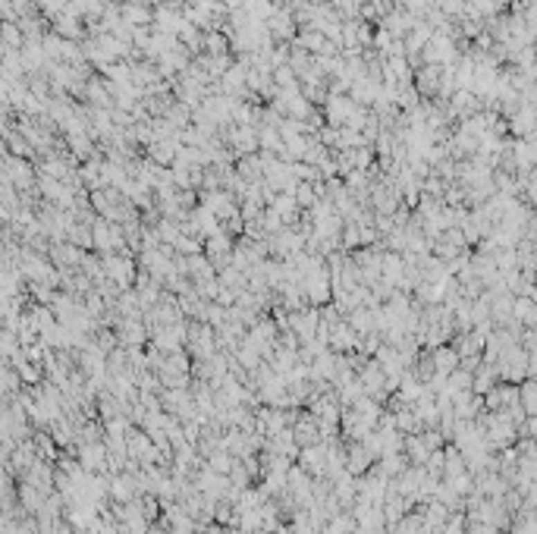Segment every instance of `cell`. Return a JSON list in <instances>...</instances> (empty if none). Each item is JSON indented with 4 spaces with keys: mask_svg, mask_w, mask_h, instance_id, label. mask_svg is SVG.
<instances>
[{
    "mask_svg": "<svg viewBox=\"0 0 537 534\" xmlns=\"http://www.w3.org/2000/svg\"><path fill=\"white\" fill-rule=\"evenodd\" d=\"M327 120H330V126H346V120H349V113H352V107H355V101L352 98H346V95H330L327 98Z\"/></svg>",
    "mask_w": 537,
    "mask_h": 534,
    "instance_id": "1",
    "label": "cell"
},
{
    "mask_svg": "<svg viewBox=\"0 0 537 534\" xmlns=\"http://www.w3.org/2000/svg\"><path fill=\"white\" fill-rule=\"evenodd\" d=\"M122 13H126V26H132V28H142V26H148V22L154 19V16H151V10L145 7L142 0H138V3H129V7L122 10Z\"/></svg>",
    "mask_w": 537,
    "mask_h": 534,
    "instance_id": "2",
    "label": "cell"
},
{
    "mask_svg": "<svg viewBox=\"0 0 537 534\" xmlns=\"http://www.w3.org/2000/svg\"><path fill=\"white\" fill-rule=\"evenodd\" d=\"M295 205H314V189L311 183H302L299 192H295Z\"/></svg>",
    "mask_w": 537,
    "mask_h": 534,
    "instance_id": "3",
    "label": "cell"
},
{
    "mask_svg": "<svg viewBox=\"0 0 537 534\" xmlns=\"http://www.w3.org/2000/svg\"><path fill=\"white\" fill-rule=\"evenodd\" d=\"M434 0H402V7L408 10V13H418V10H424V7H430Z\"/></svg>",
    "mask_w": 537,
    "mask_h": 534,
    "instance_id": "4",
    "label": "cell"
}]
</instances>
